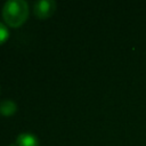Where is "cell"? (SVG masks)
Instances as JSON below:
<instances>
[{
  "instance_id": "cell-1",
  "label": "cell",
  "mask_w": 146,
  "mask_h": 146,
  "mask_svg": "<svg viewBox=\"0 0 146 146\" xmlns=\"http://www.w3.org/2000/svg\"><path fill=\"white\" fill-rule=\"evenodd\" d=\"M2 16L9 26L18 27L29 16V5L25 0H8L2 7Z\"/></svg>"
},
{
  "instance_id": "cell-2",
  "label": "cell",
  "mask_w": 146,
  "mask_h": 146,
  "mask_svg": "<svg viewBox=\"0 0 146 146\" xmlns=\"http://www.w3.org/2000/svg\"><path fill=\"white\" fill-rule=\"evenodd\" d=\"M56 10V2L54 0H40L35 1L33 5L34 15L41 19L48 18Z\"/></svg>"
},
{
  "instance_id": "cell-3",
  "label": "cell",
  "mask_w": 146,
  "mask_h": 146,
  "mask_svg": "<svg viewBox=\"0 0 146 146\" xmlns=\"http://www.w3.org/2000/svg\"><path fill=\"white\" fill-rule=\"evenodd\" d=\"M16 143L18 146H39L38 137L30 132H23L18 135Z\"/></svg>"
},
{
  "instance_id": "cell-4",
  "label": "cell",
  "mask_w": 146,
  "mask_h": 146,
  "mask_svg": "<svg viewBox=\"0 0 146 146\" xmlns=\"http://www.w3.org/2000/svg\"><path fill=\"white\" fill-rule=\"evenodd\" d=\"M17 110V105L11 99H3L0 102V113L5 116L13 115Z\"/></svg>"
},
{
  "instance_id": "cell-5",
  "label": "cell",
  "mask_w": 146,
  "mask_h": 146,
  "mask_svg": "<svg viewBox=\"0 0 146 146\" xmlns=\"http://www.w3.org/2000/svg\"><path fill=\"white\" fill-rule=\"evenodd\" d=\"M8 36H9V30H8V27L3 23L0 22V44L3 43L8 39Z\"/></svg>"
},
{
  "instance_id": "cell-6",
  "label": "cell",
  "mask_w": 146,
  "mask_h": 146,
  "mask_svg": "<svg viewBox=\"0 0 146 146\" xmlns=\"http://www.w3.org/2000/svg\"><path fill=\"white\" fill-rule=\"evenodd\" d=\"M10 146H15V145H10Z\"/></svg>"
}]
</instances>
